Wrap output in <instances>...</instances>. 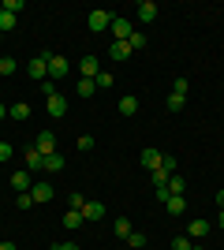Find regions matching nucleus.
<instances>
[{
	"label": "nucleus",
	"mask_w": 224,
	"mask_h": 250,
	"mask_svg": "<svg viewBox=\"0 0 224 250\" xmlns=\"http://www.w3.org/2000/svg\"><path fill=\"white\" fill-rule=\"evenodd\" d=\"M82 220H86V217L79 213V209H67V213H64V228L75 231V228H82Z\"/></svg>",
	"instance_id": "obj_16"
},
{
	"label": "nucleus",
	"mask_w": 224,
	"mask_h": 250,
	"mask_svg": "<svg viewBox=\"0 0 224 250\" xmlns=\"http://www.w3.org/2000/svg\"><path fill=\"white\" fill-rule=\"evenodd\" d=\"M4 11H8V15H19V11H22V0H4Z\"/></svg>",
	"instance_id": "obj_32"
},
{
	"label": "nucleus",
	"mask_w": 224,
	"mask_h": 250,
	"mask_svg": "<svg viewBox=\"0 0 224 250\" xmlns=\"http://www.w3.org/2000/svg\"><path fill=\"white\" fill-rule=\"evenodd\" d=\"M0 250H19V247H15V243L8 239V243H0Z\"/></svg>",
	"instance_id": "obj_40"
},
{
	"label": "nucleus",
	"mask_w": 224,
	"mask_h": 250,
	"mask_svg": "<svg viewBox=\"0 0 224 250\" xmlns=\"http://www.w3.org/2000/svg\"><path fill=\"white\" fill-rule=\"evenodd\" d=\"M191 247H194V243L187 239V235H180V239H172V250H191Z\"/></svg>",
	"instance_id": "obj_33"
},
{
	"label": "nucleus",
	"mask_w": 224,
	"mask_h": 250,
	"mask_svg": "<svg viewBox=\"0 0 224 250\" xmlns=\"http://www.w3.org/2000/svg\"><path fill=\"white\" fill-rule=\"evenodd\" d=\"M15 206H19V209H30V206H38V202L30 198V190H22L19 198H15Z\"/></svg>",
	"instance_id": "obj_31"
},
{
	"label": "nucleus",
	"mask_w": 224,
	"mask_h": 250,
	"mask_svg": "<svg viewBox=\"0 0 224 250\" xmlns=\"http://www.w3.org/2000/svg\"><path fill=\"white\" fill-rule=\"evenodd\" d=\"M64 165H67V161H64V157H60V153L45 157V168H49V172H60V168H64Z\"/></svg>",
	"instance_id": "obj_25"
},
{
	"label": "nucleus",
	"mask_w": 224,
	"mask_h": 250,
	"mask_svg": "<svg viewBox=\"0 0 224 250\" xmlns=\"http://www.w3.org/2000/svg\"><path fill=\"white\" fill-rule=\"evenodd\" d=\"M108 52H112V60H127V56H131L127 42H112V45H108Z\"/></svg>",
	"instance_id": "obj_18"
},
{
	"label": "nucleus",
	"mask_w": 224,
	"mask_h": 250,
	"mask_svg": "<svg viewBox=\"0 0 224 250\" xmlns=\"http://www.w3.org/2000/svg\"><path fill=\"white\" fill-rule=\"evenodd\" d=\"M191 250H202V247H191Z\"/></svg>",
	"instance_id": "obj_45"
},
{
	"label": "nucleus",
	"mask_w": 224,
	"mask_h": 250,
	"mask_svg": "<svg viewBox=\"0 0 224 250\" xmlns=\"http://www.w3.org/2000/svg\"><path fill=\"white\" fill-rule=\"evenodd\" d=\"M82 79H97V56H86L82 60Z\"/></svg>",
	"instance_id": "obj_19"
},
{
	"label": "nucleus",
	"mask_w": 224,
	"mask_h": 250,
	"mask_svg": "<svg viewBox=\"0 0 224 250\" xmlns=\"http://www.w3.org/2000/svg\"><path fill=\"white\" fill-rule=\"evenodd\" d=\"M127 247L142 250V247H146V235H142V231H131V235H127Z\"/></svg>",
	"instance_id": "obj_28"
},
{
	"label": "nucleus",
	"mask_w": 224,
	"mask_h": 250,
	"mask_svg": "<svg viewBox=\"0 0 224 250\" xmlns=\"http://www.w3.org/2000/svg\"><path fill=\"white\" fill-rule=\"evenodd\" d=\"M116 235H123V239H127V235H131V220H116Z\"/></svg>",
	"instance_id": "obj_34"
},
{
	"label": "nucleus",
	"mask_w": 224,
	"mask_h": 250,
	"mask_svg": "<svg viewBox=\"0 0 224 250\" xmlns=\"http://www.w3.org/2000/svg\"><path fill=\"white\" fill-rule=\"evenodd\" d=\"M164 209H168L172 217H183V213H187V202H183V194H172V198L164 202Z\"/></svg>",
	"instance_id": "obj_12"
},
{
	"label": "nucleus",
	"mask_w": 224,
	"mask_h": 250,
	"mask_svg": "<svg viewBox=\"0 0 224 250\" xmlns=\"http://www.w3.org/2000/svg\"><path fill=\"white\" fill-rule=\"evenodd\" d=\"M209 235V220H191V228H187V239H205Z\"/></svg>",
	"instance_id": "obj_9"
},
{
	"label": "nucleus",
	"mask_w": 224,
	"mask_h": 250,
	"mask_svg": "<svg viewBox=\"0 0 224 250\" xmlns=\"http://www.w3.org/2000/svg\"><path fill=\"white\" fill-rule=\"evenodd\" d=\"M0 11H4V0H0Z\"/></svg>",
	"instance_id": "obj_44"
},
{
	"label": "nucleus",
	"mask_w": 224,
	"mask_h": 250,
	"mask_svg": "<svg viewBox=\"0 0 224 250\" xmlns=\"http://www.w3.org/2000/svg\"><path fill=\"white\" fill-rule=\"evenodd\" d=\"M82 217L86 220H101V217H105V206H101V202H86V206H82Z\"/></svg>",
	"instance_id": "obj_14"
},
{
	"label": "nucleus",
	"mask_w": 224,
	"mask_h": 250,
	"mask_svg": "<svg viewBox=\"0 0 224 250\" xmlns=\"http://www.w3.org/2000/svg\"><path fill=\"white\" fill-rule=\"evenodd\" d=\"M168 194H183V190H187V183H183V176H168Z\"/></svg>",
	"instance_id": "obj_21"
},
{
	"label": "nucleus",
	"mask_w": 224,
	"mask_h": 250,
	"mask_svg": "<svg viewBox=\"0 0 224 250\" xmlns=\"http://www.w3.org/2000/svg\"><path fill=\"white\" fill-rule=\"evenodd\" d=\"M161 161H164V153H161V149H142V168H146V172H157Z\"/></svg>",
	"instance_id": "obj_6"
},
{
	"label": "nucleus",
	"mask_w": 224,
	"mask_h": 250,
	"mask_svg": "<svg viewBox=\"0 0 224 250\" xmlns=\"http://www.w3.org/2000/svg\"><path fill=\"white\" fill-rule=\"evenodd\" d=\"M30 198L34 202H49V198H53V183H34V187H30Z\"/></svg>",
	"instance_id": "obj_10"
},
{
	"label": "nucleus",
	"mask_w": 224,
	"mask_h": 250,
	"mask_svg": "<svg viewBox=\"0 0 224 250\" xmlns=\"http://www.w3.org/2000/svg\"><path fill=\"white\" fill-rule=\"evenodd\" d=\"M38 153H41V157L56 153V135H53V131H41V135H38Z\"/></svg>",
	"instance_id": "obj_5"
},
{
	"label": "nucleus",
	"mask_w": 224,
	"mask_h": 250,
	"mask_svg": "<svg viewBox=\"0 0 224 250\" xmlns=\"http://www.w3.org/2000/svg\"><path fill=\"white\" fill-rule=\"evenodd\" d=\"M149 179H153V187H157V190H164V187H168V172H164V168L149 172Z\"/></svg>",
	"instance_id": "obj_22"
},
{
	"label": "nucleus",
	"mask_w": 224,
	"mask_h": 250,
	"mask_svg": "<svg viewBox=\"0 0 224 250\" xmlns=\"http://www.w3.org/2000/svg\"><path fill=\"white\" fill-rule=\"evenodd\" d=\"M26 71H30V79H38V83H45V79H49V56H34L30 63H26Z\"/></svg>",
	"instance_id": "obj_1"
},
{
	"label": "nucleus",
	"mask_w": 224,
	"mask_h": 250,
	"mask_svg": "<svg viewBox=\"0 0 224 250\" xmlns=\"http://www.w3.org/2000/svg\"><path fill=\"white\" fill-rule=\"evenodd\" d=\"M187 90H191V83H187V79H176V83H172V94L187 97Z\"/></svg>",
	"instance_id": "obj_30"
},
{
	"label": "nucleus",
	"mask_w": 224,
	"mask_h": 250,
	"mask_svg": "<svg viewBox=\"0 0 224 250\" xmlns=\"http://www.w3.org/2000/svg\"><path fill=\"white\" fill-rule=\"evenodd\" d=\"M56 250H82V247H79V243H60Z\"/></svg>",
	"instance_id": "obj_39"
},
{
	"label": "nucleus",
	"mask_w": 224,
	"mask_h": 250,
	"mask_svg": "<svg viewBox=\"0 0 224 250\" xmlns=\"http://www.w3.org/2000/svg\"><path fill=\"white\" fill-rule=\"evenodd\" d=\"M8 116L15 120V124H22V120H30V104H26V101H15V104H8Z\"/></svg>",
	"instance_id": "obj_8"
},
{
	"label": "nucleus",
	"mask_w": 224,
	"mask_h": 250,
	"mask_svg": "<svg viewBox=\"0 0 224 250\" xmlns=\"http://www.w3.org/2000/svg\"><path fill=\"white\" fill-rule=\"evenodd\" d=\"M15 67H19V63L11 60V56H0V75H15Z\"/></svg>",
	"instance_id": "obj_26"
},
{
	"label": "nucleus",
	"mask_w": 224,
	"mask_h": 250,
	"mask_svg": "<svg viewBox=\"0 0 224 250\" xmlns=\"http://www.w3.org/2000/svg\"><path fill=\"white\" fill-rule=\"evenodd\" d=\"M15 22H19V15H8V11H0V34L15 30Z\"/></svg>",
	"instance_id": "obj_20"
},
{
	"label": "nucleus",
	"mask_w": 224,
	"mask_h": 250,
	"mask_svg": "<svg viewBox=\"0 0 224 250\" xmlns=\"http://www.w3.org/2000/svg\"><path fill=\"white\" fill-rule=\"evenodd\" d=\"M135 34V22L131 19H112V42H127Z\"/></svg>",
	"instance_id": "obj_4"
},
{
	"label": "nucleus",
	"mask_w": 224,
	"mask_h": 250,
	"mask_svg": "<svg viewBox=\"0 0 224 250\" xmlns=\"http://www.w3.org/2000/svg\"><path fill=\"white\" fill-rule=\"evenodd\" d=\"M157 4H153V0H142V4H139V19L142 22H153V19H157Z\"/></svg>",
	"instance_id": "obj_11"
},
{
	"label": "nucleus",
	"mask_w": 224,
	"mask_h": 250,
	"mask_svg": "<svg viewBox=\"0 0 224 250\" xmlns=\"http://www.w3.org/2000/svg\"><path fill=\"white\" fill-rule=\"evenodd\" d=\"M86 26H90L94 34H101V30H108V26H112V15H108V11H90Z\"/></svg>",
	"instance_id": "obj_2"
},
{
	"label": "nucleus",
	"mask_w": 224,
	"mask_h": 250,
	"mask_svg": "<svg viewBox=\"0 0 224 250\" xmlns=\"http://www.w3.org/2000/svg\"><path fill=\"white\" fill-rule=\"evenodd\" d=\"M161 168H164L168 176H176V161H172V157H164V161H161Z\"/></svg>",
	"instance_id": "obj_36"
},
{
	"label": "nucleus",
	"mask_w": 224,
	"mask_h": 250,
	"mask_svg": "<svg viewBox=\"0 0 224 250\" xmlns=\"http://www.w3.org/2000/svg\"><path fill=\"white\" fill-rule=\"evenodd\" d=\"M127 49H131V52H135V49H146V34H142V30H135V34L127 38Z\"/></svg>",
	"instance_id": "obj_24"
},
{
	"label": "nucleus",
	"mask_w": 224,
	"mask_h": 250,
	"mask_svg": "<svg viewBox=\"0 0 224 250\" xmlns=\"http://www.w3.org/2000/svg\"><path fill=\"white\" fill-rule=\"evenodd\" d=\"M67 202H71V209H79V213H82V206H86V202H82V194H79V190H75V194H71V198H67Z\"/></svg>",
	"instance_id": "obj_35"
},
{
	"label": "nucleus",
	"mask_w": 224,
	"mask_h": 250,
	"mask_svg": "<svg viewBox=\"0 0 224 250\" xmlns=\"http://www.w3.org/2000/svg\"><path fill=\"white\" fill-rule=\"evenodd\" d=\"M11 187L19 190V194H22V190H30V187H34V183H30V172H26V168H22V172H15V176H11Z\"/></svg>",
	"instance_id": "obj_13"
},
{
	"label": "nucleus",
	"mask_w": 224,
	"mask_h": 250,
	"mask_svg": "<svg viewBox=\"0 0 224 250\" xmlns=\"http://www.w3.org/2000/svg\"><path fill=\"white\" fill-rule=\"evenodd\" d=\"M38 168H45V157L34 146V149H26V172H38Z\"/></svg>",
	"instance_id": "obj_15"
},
{
	"label": "nucleus",
	"mask_w": 224,
	"mask_h": 250,
	"mask_svg": "<svg viewBox=\"0 0 224 250\" xmlns=\"http://www.w3.org/2000/svg\"><path fill=\"white\" fill-rule=\"evenodd\" d=\"M4 116H8V104H4V101H0V120H4Z\"/></svg>",
	"instance_id": "obj_42"
},
{
	"label": "nucleus",
	"mask_w": 224,
	"mask_h": 250,
	"mask_svg": "<svg viewBox=\"0 0 224 250\" xmlns=\"http://www.w3.org/2000/svg\"><path fill=\"white\" fill-rule=\"evenodd\" d=\"M79 149H94V138H90V135H79Z\"/></svg>",
	"instance_id": "obj_37"
},
{
	"label": "nucleus",
	"mask_w": 224,
	"mask_h": 250,
	"mask_svg": "<svg viewBox=\"0 0 224 250\" xmlns=\"http://www.w3.org/2000/svg\"><path fill=\"white\" fill-rule=\"evenodd\" d=\"M11 157V142H0V161H8Z\"/></svg>",
	"instance_id": "obj_38"
},
{
	"label": "nucleus",
	"mask_w": 224,
	"mask_h": 250,
	"mask_svg": "<svg viewBox=\"0 0 224 250\" xmlns=\"http://www.w3.org/2000/svg\"><path fill=\"white\" fill-rule=\"evenodd\" d=\"M45 108H49V116H53V120H60V116L67 112V101H64L60 94H53L49 101H45Z\"/></svg>",
	"instance_id": "obj_7"
},
{
	"label": "nucleus",
	"mask_w": 224,
	"mask_h": 250,
	"mask_svg": "<svg viewBox=\"0 0 224 250\" xmlns=\"http://www.w3.org/2000/svg\"><path fill=\"white\" fill-rule=\"evenodd\" d=\"M217 206H221V209H224V190H217Z\"/></svg>",
	"instance_id": "obj_41"
},
{
	"label": "nucleus",
	"mask_w": 224,
	"mask_h": 250,
	"mask_svg": "<svg viewBox=\"0 0 224 250\" xmlns=\"http://www.w3.org/2000/svg\"><path fill=\"white\" fill-rule=\"evenodd\" d=\"M45 56H49V75H53V79H64V75L71 71V67H67V60L60 56V52H45Z\"/></svg>",
	"instance_id": "obj_3"
},
{
	"label": "nucleus",
	"mask_w": 224,
	"mask_h": 250,
	"mask_svg": "<svg viewBox=\"0 0 224 250\" xmlns=\"http://www.w3.org/2000/svg\"><path fill=\"white\" fill-rule=\"evenodd\" d=\"M217 224H221V228H224V209H221V213H217Z\"/></svg>",
	"instance_id": "obj_43"
},
{
	"label": "nucleus",
	"mask_w": 224,
	"mask_h": 250,
	"mask_svg": "<svg viewBox=\"0 0 224 250\" xmlns=\"http://www.w3.org/2000/svg\"><path fill=\"white\" fill-rule=\"evenodd\" d=\"M120 112H123V116H135V112H139V97H120Z\"/></svg>",
	"instance_id": "obj_17"
},
{
	"label": "nucleus",
	"mask_w": 224,
	"mask_h": 250,
	"mask_svg": "<svg viewBox=\"0 0 224 250\" xmlns=\"http://www.w3.org/2000/svg\"><path fill=\"white\" fill-rule=\"evenodd\" d=\"M183 104H187V97H180V94H168V112H180Z\"/></svg>",
	"instance_id": "obj_29"
},
{
	"label": "nucleus",
	"mask_w": 224,
	"mask_h": 250,
	"mask_svg": "<svg viewBox=\"0 0 224 250\" xmlns=\"http://www.w3.org/2000/svg\"><path fill=\"white\" fill-rule=\"evenodd\" d=\"M94 94H97L94 79H79V97H94Z\"/></svg>",
	"instance_id": "obj_23"
},
{
	"label": "nucleus",
	"mask_w": 224,
	"mask_h": 250,
	"mask_svg": "<svg viewBox=\"0 0 224 250\" xmlns=\"http://www.w3.org/2000/svg\"><path fill=\"white\" fill-rule=\"evenodd\" d=\"M0 38H4V34H0Z\"/></svg>",
	"instance_id": "obj_46"
},
{
	"label": "nucleus",
	"mask_w": 224,
	"mask_h": 250,
	"mask_svg": "<svg viewBox=\"0 0 224 250\" xmlns=\"http://www.w3.org/2000/svg\"><path fill=\"white\" fill-rule=\"evenodd\" d=\"M94 86H97V90H108V86H112V75H108V71H97Z\"/></svg>",
	"instance_id": "obj_27"
},
{
	"label": "nucleus",
	"mask_w": 224,
	"mask_h": 250,
	"mask_svg": "<svg viewBox=\"0 0 224 250\" xmlns=\"http://www.w3.org/2000/svg\"><path fill=\"white\" fill-rule=\"evenodd\" d=\"M53 250H56V247H53Z\"/></svg>",
	"instance_id": "obj_47"
}]
</instances>
